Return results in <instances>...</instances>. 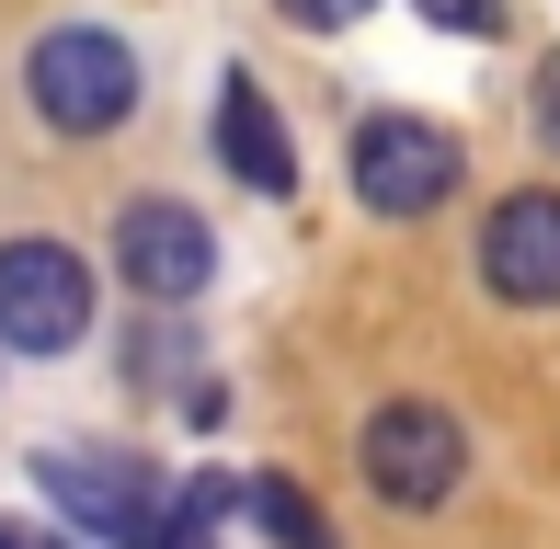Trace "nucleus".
<instances>
[{
  "label": "nucleus",
  "instance_id": "f257e3e1",
  "mask_svg": "<svg viewBox=\"0 0 560 549\" xmlns=\"http://www.w3.org/2000/svg\"><path fill=\"white\" fill-rule=\"evenodd\" d=\"M23 92H35V115L58 138H115L138 115V58H126V35H104V23H58L23 58Z\"/></svg>",
  "mask_w": 560,
  "mask_h": 549
},
{
  "label": "nucleus",
  "instance_id": "f03ea898",
  "mask_svg": "<svg viewBox=\"0 0 560 549\" xmlns=\"http://www.w3.org/2000/svg\"><path fill=\"white\" fill-rule=\"evenodd\" d=\"M35 492L58 515H81L92 538H126V549H172L184 538V504H161V481H149L138 458H115V446H46Z\"/></svg>",
  "mask_w": 560,
  "mask_h": 549
},
{
  "label": "nucleus",
  "instance_id": "7ed1b4c3",
  "mask_svg": "<svg viewBox=\"0 0 560 549\" xmlns=\"http://www.w3.org/2000/svg\"><path fill=\"white\" fill-rule=\"evenodd\" d=\"M343 172H354V207L423 218V207H446V195H457V138L435 127V115H354Z\"/></svg>",
  "mask_w": 560,
  "mask_h": 549
},
{
  "label": "nucleus",
  "instance_id": "20e7f679",
  "mask_svg": "<svg viewBox=\"0 0 560 549\" xmlns=\"http://www.w3.org/2000/svg\"><path fill=\"white\" fill-rule=\"evenodd\" d=\"M354 469H366L377 504L435 515L446 492H457V469H469V435H457L435 401H377V412H366V435H354Z\"/></svg>",
  "mask_w": 560,
  "mask_h": 549
},
{
  "label": "nucleus",
  "instance_id": "39448f33",
  "mask_svg": "<svg viewBox=\"0 0 560 549\" xmlns=\"http://www.w3.org/2000/svg\"><path fill=\"white\" fill-rule=\"evenodd\" d=\"M81 332H92V264L69 241H0V343L69 355Z\"/></svg>",
  "mask_w": 560,
  "mask_h": 549
},
{
  "label": "nucleus",
  "instance_id": "423d86ee",
  "mask_svg": "<svg viewBox=\"0 0 560 549\" xmlns=\"http://www.w3.org/2000/svg\"><path fill=\"white\" fill-rule=\"evenodd\" d=\"M480 287L503 309H560V195L526 184L480 218Z\"/></svg>",
  "mask_w": 560,
  "mask_h": 549
},
{
  "label": "nucleus",
  "instance_id": "0eeeda50",
  "mask_svg": "<svg viewBox=\"0 0 560 549\" xmlns=\"http://www.w3.org/2000/svg\"><path fill=\"white\" fill-rule=\"evenodd\" d=\"M115 274H126L138 297H172V309H184V297H207L218 241H207V218H195V207H161V195H149V207L115 218Z\"/></svg>",
  "mask_w": 560,
  "mask_h": 549
},
{
  "label": "nucleus",
  "instance_id": "6e6552de",
  "mask_svg": "<svg viewBox=\"0 0 560 549\" xmlns=\"http://www.w3.org/2000/svg\"><path fill=\"white\" fill-rule=\"evenodd\" d=\"M218 161L241 172L252 195H287V184H298V149H287V115L264 104V81H252V69H229V81H218Z\"/></svg>",
  "mask_w": 560,
  "mask_h": 549
},
{
  "label": "nucleus",
  "instance_id": "1a4fd4ad",
  "mask_svg": "<svg viewBox=\"0 0 560 549\" xmlns=\"http://www.w3.org/2000/svg\"><path fill=\"white\" fill-rule=\"evenodd\" d=\"M218 504L241 515L252 538H275V549H332V527H320V504L298 481H218Z\"/></svg>",
  "mask_w": 560,
  "mask_h": 549
},
{
  "label": "nucleus",
  "instance_id": "9d476101",
  "mask_svg": "<svg viewBox=\"0 0 560 549\" xmlns=\"http://www.w3.org/2000/svg\"><path fill=\"white\" fill-rule=\"evenodd\" d=\"M435 35H503V0H423Z\"/></svg>",
  "mask_w": 560,
  "mask_h": 549
},
{
  "label": "nucleus",
  "instance_id": "9b49d317",
  "mask_svg": "<svg viewBox=\"0 0 560 549\" xmlns=\"http://www.w3.org/2000/svg\"><path fill=\"white\" fill-rule=\"evenodd\" d=\"M526 104H538V138L560 149V46H549V58H538V81H526Z\"/></svg>",
  "mask_w": 560,
  "mask_h": 549
},
{
  "label": "nucleus",
  "instance_id": "f8f14e48",
  "mask_svg": "<svg viewBox=\"0 0 560 549\" xmlns=\"http://www.w3.org/2000/svg\"><path fill=\"white\" fill-rule=\"evenodd\" d=\"M275 12H287L298 35H332V23H354V12H366V0H275Z\"/></svg>",
  "mask_w": 560,
  "mask_h": 549
},
{
  "label": "nucleus",
  "instance_id": "ddd939ff",
  "mask_svg": "<svg viewBox=\"0 0 560 549\" xmlns=\"http://www.w3.org/2000/svg\"><path fill=\"white\" fill-rule=\"evenodd\" d=\"M0 549H35V538H23V527H0Z\"/></svg>",
  "mask_w": 560,
  "mask_h": 549
}]
</instances>
